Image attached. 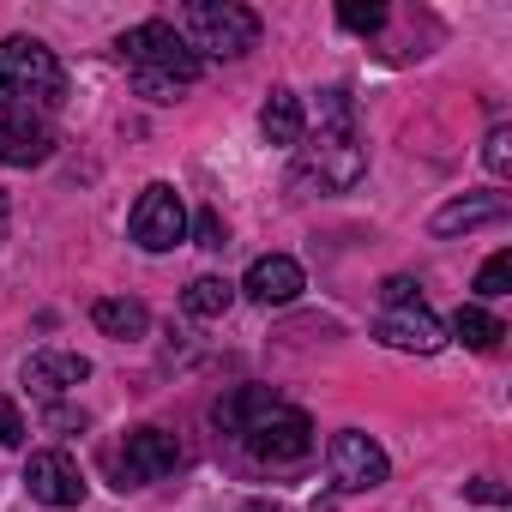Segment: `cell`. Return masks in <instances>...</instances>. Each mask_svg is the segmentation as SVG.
<instances>
[{"label":"cell","mask_w":512,"mask_h":512,"mask_svg":"<svg viewBox=\"0 0 512 512\" xmlns=\"http://www.w3.org/2000/svg\"><path fill=\"white\" fill-rule=\"evenodd\" d=\"M362 175H368V145L356 139V103H350L344 85H332L320 97V133L296 157V187H302V199H314V193H350Z\"/></svg>","instance_id":"1"},{"label":"cell","mask_w":512,"mask_h":512,"mask_svg":"<svg viewBox=\"0 0 512 512\" xmlns=\"http://www.w3.org/2000/svg\"><path fill=\"white\" fill-rule=\"evenodd\" d=\"M121 61H127V79H133V91L139 97H151V103H175L193 79H199V55L187 49V37L175 31V25H163V19H145V25H133V31H121Z\"/></svg>","instance_id":"2"},{"label":"cell","mask_w":512,"mask_h":512,"mask_svg":"<svg viewBox=\"0 0 512 512\" xmlns=\"http://www.w3.org/2000/svg\"><path fill=\"white\" fill-rule=\"evenodd\" d=\"M61 97H67V73H61L49 43H37V37H7L0 43V115L37 121Z\"/></svg>","instance_id":"3"},{"label":"cell","mask_w":512,"mask_h":512,"mask_svg":"<svg viewBox=\"0 0 512 512\" xmlns=\"http://www.w3.org/2000/svg\"><path fill=\"white\" fill-rule=\"evenodd\" d=\"M235 440H241V452L253 458V464H302L308 452H314V422H308V410H296V404H284L278 392L253 410L241 428H235Z\"/></svg>","instance_id":"4"},{"label":"cell","mask_w":512,"mask_h":512,"mask_svg":"<svg viewBox=\"0 0 512 512\" xmlns=\"http://www.w3.org/2000/svg\"><path fill=\"white\" fill-rule=\"evenodd\" d=\"M181 37L187 49L205 61H235L247 55L253 43H260V13L241 7V0H193V7L181 13Z\"/></svg>","instance_id":"5"},{"label":"cell","mask_w":512,"mask_h":512,"mask_svg":"<svg viewBox=\"0 0 512 512\" xmlns=\"http://www.w3.org/2000/svg\"><path fill=\"white\" fill-rule=\"evenodd\" d=\"M127 235H133L145 253L181 247V241H187V205H181V193H175L169 181H151V187L139 193L133 217H127Z\"/></svg>","instance_id":"6"},{"label":"cell","mask_w":512,"mask_h":512,"mask_svg":"<svg viewBox=\"0 0 512 512\" xmlns=\"http://www.w3.org/2000/svg\"><path fill=\"white\" fill-rule=\"evenodd\" d=\"M175 464H181V440H175L169 428H133V434L115 446V488L163 482Z\"/></svg>","instance_id":"7"},{"label":"cell","mask_w":512,"mask_h":512,"mask_svg":"<svg viewBox=\"0 0 512 512\" xmlns=\"http://www.w3.org/2000/svg\"><path fill=\"white\" fill-rule=\"evenodd\" d=\"M386 476H392V464H386L380 440H368L362 428L332 434V482H338L344 494H368V488H380Z\"/></svg>","instance_id":"8"},{"label":"cell","mask_w":512,"mask_h":512,"mask_svg":"<svg viewBox=\"0 0 512 512\" xmlns=\"http://www.w3.org/2000/svg\"><path fill=\"white\" fill-rule=\"evenodd\" d=\"M25 488H31L37 506H55V512H67V506L85 500V476H79L73 452H61V446L31 452V464H25Z\"/></svg>","instance_id":"9"},{"label":"cell","mask_w":512,"mask_h":512,"mask_svg":"<svg viewBox=\"0 0 512 512\" xmlns=\"http://www.w3.org/2000/svg\"><path fill=\"white\" fill-rule=\"evenodd\" d=\"M374 338H380L386 350H404V356H434V350L446 344L440 320H434L422 302H416V308H386L380 326H374Z\"/></svg>","instance_id":"10"},{"label":"cell","mask_w":512,"mask_h":512,"mask_svg":"<svg viewBox=\"0 0 512 512\" xmlns=\"http://www.w3.org/2000/svg\"><path fill=\"white\" fill-rule=\"evenodd\" d=\"M241 290L260 302V308H284V302H296V296L308 290V278H302V266L290 260V253H266V260H253V266H247Z\"/></svg>","instance_id":"11"},{"label":"cell","mask_w":512,"mask_h":512,"mask_svg":"<svg viewBox=\"0 0 512 512\" xmlns=\"http://www.w3.org/2000/svg\"><path fill=\"white\" fill-rule=\"evenodd\" d=\"M91 380V362L79 356V350H37L31 362H25V386L37 392V398H67V392H79Z\"/></svg>","instance_id":"12"},{"label":"cell","mask_w":512,"mask_h":512,"mask_svg":"<svg viewBox=\"0 0 512 512\" xmlns=\"http://www.w3.org/2000/svg\"><path fill=\"white\" fill-rule=\"evenodd\" d=\"M55 157V133L25 115H0V163L7 169H37Z\"/></svg>","instance_id":"13"},{"label":"cell","mask_w":512,"mask_h":512,"mask_svg":"<svg viewBox=\"0 0 512 512\" xmlns=\"http://www.w3.org/2000/svg\"><path fill=\"white\" fill-rule=\"evenodd\" d=\"M500 217H506V193H464V199L434 211V235H464V229H482Z\"/></svg>","instance_id":"14"},{"label":"cell","mask_w":512,"mask_h":512,"mask_svg":"<svg viewBox=\"0 0 512 512\" xmlns=\"http://www.w3.org/2000/svg\"><path fill=\"white\" fill-rule=\"evenodd\" d=\"M302 127H308V115H302V97L296 91H272L266 97V109H260V133H266V145H302Z\"/></svg>","instance_id":"15"},{"label":"cell","mask_w":512,"mask_h":512,"mask_svg":"<svg viewBox=\"0 0 512 512\" xmlns=\"http://www.w3.org/2000/svg\"><path fill=\"white\" fill-rule=\"evenodd\" d=\"M91 320H97L103 338H145V332H151V308H145L139 296H103V302L91 308Z\"/></svg>","instance_id":"16"},{"label":"cell","mask_w":512,"mask_h":512,"mask_svg":"<svg viewBox=\"0 0 512 512\" xmlns=\"http://www.w3.org/2000/svg\"><path fill=\"white\" fill-rule=\"evenodd\" d=\"M266 398H272L266 386H229V392H223V398L211 404V422H217V434H229V440H235V428H241V422H247L253 410H260Z\"/></svg>","instance_id":"17"},{"label":"cell","mask_w":512,"mask_h":512,"mask_svg":"<svg viewBox=\"0 0 512 512\" xmlns=\"http://www.w3.org/2000/svg\"><path fill=\"white\" fill-rule=\"evenodd\" d=\"M229 302H235V284H223V278H193V284L181 290V308H187L193 320H223Z\"/></svg>","instance_id":"18"},{"label":"cell","mask_w":512,"mask_h":512,"mask_svg":"<svg viewBox=\"0 0 512 512\" xmlns=\"http://www.w3.org/2000/svg\"><path fill=\"white\" fill-rule=\"evenodd\" d=\"M452 338H458V344H470V350H500L506 326H500L488 308H458V314H452Z\"/></svg>","instance_id":"19"},{"label":"cell","mask_w":512,"mask_h":512,"mask_svg":"<svg viewBox=\"0 0 512 512\" xmlns=\"http://www.w3.org/2000/svg\"><path fill=\"white\" fill-rule=\"evenodd\" d=\"M506 290H512V253L500 247V253H494V260H488V266L476 272V296H482V302H500Z\"/></svg>","instance_id":"20"},{"label":"cell","mask_w":512,"mask_h":512,"mask_svg":"<svg viewBox=\"0 0 512 512\" xmlns=\"http://www.w3.org/2000/svg\"><path fill=\"white\" fill-rule=\"evenodd\" d=\"M338 25H344V31H380V25H386V7H374V0H368V7H362V0H344V7H338Z\"/></svg>","instance_id":"21"},{"label":"cell","mask_w":512,"mask_h":512,"mask_svg":"<svg viewBox=\"0 0 512 512\" xmlns=\"http://www.w3.org/2000/svg\"><path fill=\"white\" fill-rule=\"evenodd\" d=\"M193 241H199L205 253H223V247H229V229H223V217H217V211H199V217H193Z\"/></svg>","instance_id":"22"},{"label":"cell","mask_w":512,"mask_h":512,"mask_svg":"<svg viewBox=\"0 0 512 512\" xmlns=\"http://www.w3.org/2000/svg\"><path fill=\"white\" fill-rule=\"evenodd\" d=\"M25 416H19V404L7 398V392H0V446H25Z\"/></svg>","instance_id":"23"},{"label":"cell","mask_w":512,"mask_h":512,"mask_svg":"<svg viewBox=\"0 0 512 512\" xmlns=\"http://www.w3.org/2000/svg\"><path fill=\"white\" fill-rule=\"evenodd\" d=\"M482 163H488L494 175H506V169H512V127H494V133H488V151H482Z\"/></svg>","instance_id":"24"},{"label":"cell","mask_w":512,"mask_h":512,"mask_svg":"<svg viewBox=\"0 0 512 512\" xmlns=\"http://www.w3.org/2000/svg\"><path fill=\"white\" fill-rule=\"evenodd\" d=\"M380 302H386V308H416V302H422V296H416V278H386Z\"/></svg>","instance_id":"25"},{"label":"cell","mask_w":512,"mask_h":512,"mask_svg":"<svg viewBox=\"0 0 512 512\" xmlns=\"http://www.w3.org/2000/svg\"><path fill=\"white\" fill-rule=\"evenodd\" d=\"M464 494H470V500H482V506H506V488H500L494 476H476V482H464Z\"/></svg>","instance_id":"26"},{"label":"cell","mask_w":512,"mask_h":512,"mask_svg":"<svg viewBox=\"0 0 512 512\" xmlns=\"http://www.w3.org/2000/svg\"><path fill=\"white\" fill-rule=\"evenodd\" d=\"M49 428H85V416H73V410H49Z\"/></svg>","instance_id":"27"},{"label":"cell","mask_w":512,"mask_h":512,"mask_svg":"<svg viewBox=\"0 0 512 512\" xmlns=\"http://www.w3.org/2000/svg\"><path fill=\"white\" fill-rule=\"evenodd\" d=\"M241 512H278V506H272V500H247Z\"/></svg>","instance_id":"28"},{"label":"cell","mask_w":512,"mask_h":512,"mask_svg":"<svg viewBox=\"0 0 512 512\" xmlns=\"http://www.w3.org/2000/svg\"><path fill=\"white\" fill-rule=\"evenodd\" d=\"M0 229H7V193H0Z\"/></svg>","instance_id":"29"}]
</instances>
